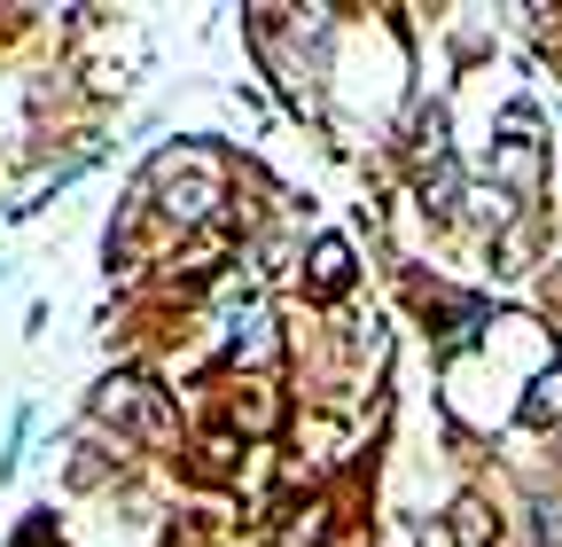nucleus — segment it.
<instances>
[{
  "label": "nucleus",
  "instance_id": "1",
  "mask_svg": "<svg viewBox=\"0 0 562 547\" xmlns=\"http://www.w3.org/2000/svg\"><path fill=\"white\" fill-rule=\"evenodd\" d=\"M133 203H140V212H157L165 243H180V235L211 227V220H220L227 203H235V188H227V157H220V149H203V142H172V149H157L149 165H140Z\"/></svg>",
  "mask_w": 562,
  "mask_h": 547
},
{
  "label": "nucleus",
  "instance_id": "2",
  "mask_svg": "<svg viewBox=\"0 0 562 547\" xmlns=\"http://www.w3.org/2000/svg\"><path fill=\"white\" fill-rule=\"evenodd\" d=\"M87 423L117 446H165L172 438V391H157L149 376H102L87 399Z\"/></svg>",
  "mask_w": 562,
  "mask_h": 547
},
{
  "label": "nucleus",
  "instance_id": "3",
  "mask_svg": "<svg viewBox=\"0 0 562 547\" xmlns=\"http://www.w3.org/2000/svg\"><path fill=\"white\" fill-rule=\"evenodd\" d=\"M94 165H102V142H87V149H70L63 165L47 157V165H40V180H24V188H16L9 203H0V220H9V227H24V220H40V212H47V203H55V196H70V188H79V180L94 172Z\"/></svg>",
  "mask_w": 562,
  "mask_h": 547
},
{
  "label": "nucleus",
  "instance_id": "4",
  "mask_svg": "<svg viewBox=\"0 0 562 547\" xmlns=\"http://www.w3.org/2000/svg\"><path fill=\"white\" fill-rule=\"evenodd\" d=\"M273 353H281V328H273L266 305L227 321V368H273Z\"/></svg>",
  "mask_w": 562,
  "mask_h": 547
},
{
  "label": "nucleus",
  "instance_id": "5",
  "mask_svg": "<svg viewBox=\"0 0 562 547\" xmlns=\"http://www.w3.org/2000/svg\"><path fill=\"white\" fill-rule=\"evenodd\" d=\"M313 290H321V298H344V290H351V243H344V235H321V243H313Z\"/></svg>",
  "mask_w": 562,
  "mask_h": 547
},
{
  "label": "nucleus",
  "instance_id": "6",
  "mask_svg": "<svg viewBox=\"0 0 562 547\" xmlns=\"http://www.w3.org/2000/svg\"><path fill=\"white\" fill-rule=\"evenodd\" d=\"M524 423H531V431L562 423V368H539V376H531V399H524Z\"/></svg>",
  "mask_w": 562,
  "mask_h": 547
},
{
  "label": "nucleus",
  "instance_id": "7",
  "mask_svg": "<svg viewBox=\"0 0 562 547\" xmlns=\"http://www.w3.org/2000/svg\"><path fill=\"white\" fill-rule=\"evenodd\" d=\"M321 532H328V509L305 501V509H290V524H281V547H321Z\"/></svg>",
  "mask_w": 562,
  "mask_h": 547
},
{
  "label": "nucleus",
  "instance_id": "8",
  "mask_svg": "<svg viewBox=\"0 0 562 547\" xmlns=\"http://www.w3.org/2000/svg\"><path fill=\"white\" fill-rule=\"evenodd\" d=\"M453 539H461V547H492V516H484V501H453Z\"/></svg>",
  "mask_w": 562,
  "mask_h": 547
},
{
  "label": "nucleus",
  "instance_id": "9",
  "mask_svg": "<svg viewBox=\"0 0 562 547\" xmlns=\"http://www.w3.org/2000/svg\"><path fill=\"white\" fill-rule=\"evenodd\" d=\"M0 282H9V258H0Z\"/></svg>",
  "mask_w": 562,
  "mask_h": 547
}]
</instances>
